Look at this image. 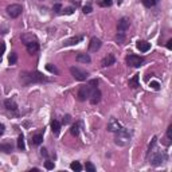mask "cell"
<instances>
[{
	"label": "cell",
	"instance_id": "28",
	"mask_svg": "<svg viewBox=\"0 0 172 172\" xmlns=\"http://www.w3.org/2000/svg\"><path fill=\"white\" fill-rule=\"evenodd\" d=\"M0 149L8 153V152L12 151V145H10V144H0Z\"/></svg>",
	"mask_w": 172,
	"mask_h": 172
},
{
	"label": "cell",
	"instance_id": "1",
	"mask_svg": "<svg viewBox=\"0 0 172 172\" xmlns=\"http://www.w3.org/2000/svg\"><path fill=\"white\" fill-rule=\"evenodd\" d=\"M20 81L23 85H31V84H41V82L48 81L46 77H43L39 71H24L20 74Z\"/></svg>",
	"mask_w": 172,
	"mask_h": 172
},
{
	"label": "cell",
	"instance_id": "21",
	"mask_svg": "<svg viewBox=\"0 0 172 172\" xmlns=\"http://www.w3.org/2000/svg\"><path fill=\"white\" fill-rule=\"evenodd\" d=\"M129 86L131 88H133V89H136V88H139V74H136V75H133V78L132 79H129Z\"/></svg>",
	"mask_w": 172,
	"mask_h": 172
},
{
	"label": "cell",
	"instance_id": "20",
	"mask_svg": "<svg viewBox=\"0 0 172 172\" xmlns=\"http://www.w3.org/2000/svg\"><path fill=\"white\" fill-rule=\"evenodd\" d=\"M81 41H82V36H74V38H71V39H67V41H65L63 45H65V46L77 45V43H79Z\"/></svg>",
	"mask_w": 172,
	"mask_h": 172
},
{
	"label": "cell",
	"instance_id": "3",
	"mask_svg": "<svg viewBox=\"0 0 172 172\" xmlns=\"http://www.w3.org/2000/svg\"><path fill=\"white\" fill-rule=\"evenodd\" d=\"M91 90H93V88H91L90 85L81 86L78 90V100L79 101H86V100H89V97H90V94H91Z\"/></svg>",
	"mask_w": 172,
	"mask_h": 172
},
{
	"label": "cell",
	"instance_id": "17",
	"mask_svg": "<svg viewBox=\"0 0 172 172\" xmlns=\"http://www.w3.org/2000/svg\"><path fill=\"white\" fill-rule=\"evenodd\" d=\"M43 143V134L42 133H36L32 136V139H31V144L34 145H41Z\"/></svg>",
	"mask_w": 172,
	"mask_h": 172
},
{
	"label": "cell",
	"instance_id": "33",
	"mask_svg": "<svg viewBox=\"0 0 172 172\" xmlns=\"http://www.w3.org/2000/svg\"><path fill=\"white\" fill-rule=\"evenodd\" d=\"M4 51H5V43L0 42V58H2V55L4 54Z\"/></svg>",
	"mask_w": 172,
	"mask_h": 172
},
{
	"label": "cell",
	"instance_id": "23",
	"mask_svg": "<svg viewBox=\"0 0 172 172\" xmlns=\"http://www.w3.org/2000/svg\"><path fill=\"white\" fill-rule=\"evenodd\" d=\"M18 148H19V149H22V151H24V148H26V145H24V136H23V134H20V136L18 137Z\"/></svg>",
	"mask_w": 172,
	"mask_h": 172
},
{
	"label": "cell",
	"instance_id": "8",
	"mask_svg": "<svg viewBox=\"0 0 172 172\" xmlns=\"http://www.w3.org/2000/svg\"><path fill=\"white\" fill-rule=\"evenodd\" d=\"M89 100H90V104L91 105H97L100 101H101V91H100L97 88L93 89V90H91L90 97H89Z\"/></svg>",
	"mask_w": 172,
	"mask_h": 172
},
{
	"label": "cell",
	"instance_id": "9",
	"mask_svg": "<svg viewBox=\"0 0 172 172\" xmlns=\"http://www.w3.org/2000/svg\"><path fill=\"white\" fill-rule=\"evenodd\" d=\"M101 41H100L98 38H91L90 39V43H89V51H91V53H96V51H98L100 48H101Z\"/></svg>",
	"mask_w": 172,
	"mask_h": 172
},
{
	"label": "cell",
	"instance_id": "31",
	"mask_svg": "<svg viewBox=\"0 0 172 172\" xmlns=\"http://www.w3.org/2000/svg\"><path fill=\"white\" fill-rule=\"evenodd\" d=\"M124 36H125V34L118 32V34H117V36H116V39L118 41V43H122V42H124Z\"/></svg>",
	"mask_w": 172,
	"mask_h": 172
},
{
	"label": "cell",
	"instance_id": "30",
	"mask_svg": "<svg viewBox=\"0 0 172 172\" xmlns=\"http://www.w3.org/2000/svg\"><path fill=\"white\" fill-rule=\"evenodd\" d=\"M156 143H157V137H153V139H152V143L149 144V148H148V153H151V151L153 149V147H155Z\"/></svg>",
	"mask_w": 172,
	"mask_h": 172
},
{
	"label": "cell",
	"instance_id": "43",
	"mask_svg": "<svg viewBox=\"0 0 172 172\" xmlns=\"http://www.w3.org/2000/svg\"><path fill=\"white\" fill-rule=\"evenodd\" d=\"M59 8H61V4H57V5H55V7H54V10H55V11H58V10H59Z\"/></svg>",
	"mask_w": 172,
	"mask_h": 172
},
{
	"label": "cell",
	"instance_id": "7",
	"mask_svg": "<svg viewBox=\"0 0 172 172\" xmlns=\"http://www.w3.org/2000/svg\"><path fill=\"white\" fill-rule=\"evenodd\" d=\"M167 160V153L165 152H157L153 157H152V164L153 165H160Z\"/></svg>",
	"mask_w": 172,
	"mask_h": 172
},
{
	"label": "cell",
	"instance_id": "25",
	"mask_svg": "<svg viewBox=\"0 0 172 172\" xmlns=\"http://www.w3.org/2000/svg\"><path fill=\"white\" fill-rule=\"evenodd\" d=\"M46 69H47L50 73H53V74H55V75H58L59 74V71H58V69L55 67V66H53L51 63H48V65H46Z\"/></svg>",
	"mask_w": 172,
	"mask_h": 172
},
{
	"label": "cell",
	"instance_id": "32",
	"mask_svg": "<svg viewBox=\"0 0 172 172\" xmlns=\"http://www.w3.org/2000/svg\"><path fill=\"white\" fill-rule=\"evenodd\" d=\"M45 167H46V170H54V163L53 161H46Z\"/></svg>",
	"mask_w": 172,
	"mask_h": 172
},
{
	"label": "cell",
	"instance_id": "41",
	"mask_svg": "<svg viewBox=\"0 0 172 172\" xmlns=\"http://www.w3.org/2000/svg\"><path fill=\"white\" fill-rule=\"evenodd\" d=\"M41 153H42V156H47V149L43 148V149H41Z\"/></svg>",
	"mask_w": 172,
	"mask_h": 172
},
{
	"label": "cell",
	"instance_id": "19",
	"mask_svg": "<svg viewBox=\"0 0 172 172\" xmlns=\"http://www.w3.org/2000/svg\"><path fill=\"white\" fill-rule=\"evenodd\" d=\"M22 41L27 45V43H30V42H35L36 36L32 35V34H24V35H22Z\"/></svg>",
	"mask_w": 172,
	"mask_h": 172
},
{
	"label": "cell",
	"instance_id": "27",
	"mask_svg": "<svg viewBox=\"0 0 172 172\" xmlns=\"http://www.w3.org/2000/svg\"><path fill=\"white\" fill-rule=\"evenodd\" d=\"M70 168H71L73 171H81V170H82V165L79 164L78 161H74V163H71Z\"/></svg>",
	"mask_w": 172,
	"mask_h": 172
},
{
	"label": "cell",
	"instance_id": "5",
	"mask_svg": "<svg viewBox=\"0 0 172 172\" xmlns=\"http://www.w3.org/2000/svg\"><path fill=\"white\" fill-rule=\"evenodd\" d=\"M70 73H71V75L75 79H78V81H85L89 75L88 71L81 70V69H78V67H70Z\"/></svg>",
	"mask_w": 172,
	"mask_h": 172
},
{
	"label": "cell",
	"instance_id": "15",
	"mask_svg": "<svg viewBox=\"0 0 172 172\" xmlns=\"http://www.w3.org/2000/svg\"><path fill=\"white\" fill-rule=\"evenodd\" d=\"M137 48H139L141 53H147V51L151 48V43H148L145 41H139L137 42Z\"/></svg>",
	"mask_w": 172,
	"mask_h": 172
},
{
	"label": "cell",
	"instance_id": "40",
	"mask_svg": "<svg viewBox=\"0 0 172 172\" xmlns=\"http://www.w3.org/2000/svg\"><path fill=\"white\" fill-rule=\"evenodd\" d=\"M4 131H5V127L3 124H0V136H3V133H4Z\"/></svg>",
	"mask_w": 172,
	"mask_h": 172
},
{
	"label": "cell",
	"instance_id": "42",
	"mask_svg": "<svg viewBox=\"0 0 172 172\" xmlns=\"http://www.w3.org/2000/svg\"><path fill=\"white\" fill-rule=\"evenodd\" d=\"M167 48H168V50H171V48H172V41L167 42Z\"/></svg>",
	"mask_w": 172,
	"mask_h": 172
},
{
	"label": "cell",
	"instance_id": "18",
	"mask_svg": "<svg viewBox=\"0 0 172 172\" xmlns=\"http://www.w3.org/2000/svg\"><path fill=\"white\" fill-rule=\"evenodd\" d=\"M77 62L89 63V62H90V57H89V54H78V55H77Z\"/></svg>",
	"mask_w": 172,
	"mask_h": 172
},
{
	"label": "cell",
	"instance_id": "4",
	"mask_svg": "<svg viewBox=\"0 0 172 172\" xmlns=\"http://www.w3.org/2000/svg\"><path fill=\"white\" fill-rule=\"evenodd\" d=\"M23 12V8L20 4H11L7 7V14L11 16V18H18L20 16Z\"/></svg>",
	"mask_w": 172,
	"mask_h": 172
},
{
	"label": "cell",
	"instance_id": "29",
	"mask_svg": "<svg viewBox=\"0 0 172 172\" xmlns=\"http://www.w3.org/2000/svg\"><path fill=\"white\" fill-rule=\"evenodd\" d=\"M85 168H86V171H89V172H96V167H94V165L91 164L90 161H88V163H86Z\"/></svg>",
	"mask_w": 172,
	"mask_h": 172
},
{
	"label": "cell",
	"instance_id": "39",
	"mask_svg": "<svg viewBox=\"0 0 172 172\" xmlns=\"http://www.w3.org/2000/svg\"><path fill=\"white\" fill-rule=\"evenodd\" d=\"M73 11H74V10L70 7V8H66V10L63 11V12H65V14H67V15H70V14H73Z\"/></svg>",
	"mask_w": 172,
	"mask_h": 172
},
{
	"label": "cell",
	"instance_id": "12",
	"mask_svg": "<svg viewBox=\"0 0 172 172\" xmlns=\"http://www.w3.org/2000/svg\"><path fill=\"white\" fill-rule=\"evenodd\" d=\"M114 62H116V58H114V55H112V54H108V55L105 57L104 59H102L101 65H102V67H108V66L114 65Z\"/></svg>",
	"mask_w": 172,
	"mask_h": 172
},
{
	"label": "cell",
	"instance_id": "22",
	"mask_svg": "<svg viewBox=\"0 0 172 172\" xmlns=\"http://www.w3.org/2000/svg\"><path fill=\"white\" fill-rule=\"evenodd\" d=\"M79 128H81V122H75L70 129L71 134H73V136H78L79 134Z\"/></svg>",
	"mask_w": 172,
	"mask_h": 172
},
{
	"label": "cell",
	"instance_id": "13",
	"mask_svg": "<svg viewBox=\"0 0 172 172\" xmlns=\"http://www.w3.org/2000/svg\"><path fill=\"white\" fill-rule=\"evenodd\" d=\"M108 129L110 132H118L120 129H121V125H120V122L117 121V120L112 118L110 122H109V125H108Z\"/></svg>",
	"mask_w": 172,
	"mask_h": 172
},
{
	"label": "cell",
	"instance_id": "26",
	"mask_svg": "<svg viewBox=\"0 0 172 172\" xmlns=\"http://www.w3.org/2000/svg\"><path fill=\"white\" fill-rule=\"evenodd\" d=\"M157 2H159V0H143V4H144L145 7L149 8V7H153Z\"/></svg>",
	"mask_w": 172,
	"mask_h": 172
},
{
	"label": "cell",
	"instance_id": "16",
	"mask_svg": "<svg viewBox=\"0 0 172 172\" xmlns=\"http://www.w3.org/2000/svg\"><path fill=\"white\" fill-rule=\"evenodd\" d=\"M51 131H53V133L55 136H58L59 132H61V122L57 121V120H53L51 121Z\"/></svg>",
	"mask_w": 172,
	"mask_h": 172
},
{
	"label": "cell",
	"instance_id": "6",
	"mask_svg": "<svg viewBox=\"0 0 172 172\" xmlns=\"http://www.w3.org/2000/svg\"><path fill=\"white\" fill-rule=\"evenodd\" d=\"M127 63L132 67H140L143 63H144V58L139 55H129L127 58Z\"/></svg>",
	"mask_w": 172,
	"mask_h": 172
},
{
	"label": "cell",
	"instance_id": "38",
	"mask_svg": "<svg viewBox=\"0 0 172 172\" xmlns=\"http://www.w3.org/2000/svg\"><path fill=\"white\" fill-rule=\"evenodd\" d=\"M69 122H70V116L66 114V116L63 117V124H69Z\"/></svg>",
	"mask_w": 172,
	"mask_h": 172
},
{
	"label": "cell",
	"instance_id": "11",
	"mask_svg": "<svg viewBox=\"0 0 172 172\" xmlns=\"http://www.w3.org/2000/svg\"><path fill=\"white\" fill-rule=\"evenodd\" d=\"M4 105L7 108V110L12 112V113H18V105H16V102L14 100H5Z\"/></svg>",
	"mask_w": 172,
	"mask_h": 172
},
{
	"label": "cell",
	"instance_id": "2",
	"mask_svg": "<svg viewBox=\"0 0 172 172\" xmlns=\"http://www.w3.org/2000/svg\"><path fill=\"white\" fill-rule=\"evenodd\" d=\"M116 133H117L116 144H118V145H127V144H129V141H131V134H129V132L127 131V129L121 128L118 132H116Z\"/></svg>",
	"mask_w": 172,
	"mask_h": 172
},
{
	"label": "cell",
	"instance_id": "37",
	"mask_svg": "<svg viewBox=\"0 0 172 172\" xmlns=\"http://www.w3.org/2000/svg\"><path fill=\"white\" fill-rule=\"evenodd\" d=\"M90 12H91V7H89V5L84 7V14H90Z\"/></svg>",
	"mask_w": 172,
	"mask_h": 172
},
{
	"label": "cell",
	"instance_id": "14",
	"mask_svg": "<svg viewBox=\"0 0 172 172\" xmlns=\"http://www.w3.org/2000/svg\"><path fill=\"white\" fill-rule=\"evenodd\" d=\"M27 51L30 54H35L36 51L39 50V43H38V41H35V42H30V43H27Z\"/></svg>",
	"mask_w": 172,
	"mask_h": 172
},
{
	"label": "cell",
	"instance_id": "34",
	"mask_svg": "<svg viewBox=\"0 0 172 172\" xmlns=\"http://www.w3.org/2000/svg\"><path fill=\"white\" fill-rule=\"evenodd\" d=\"M167 139L168 140H171L172 139V125H170L167 129Z\"/></svg>",
	"mask_w": 172,
	"mask_h": 172
},
{
	"label": "cell",
	"instance_id": "24",
	"mask_svg": "<svg viewBox=\"0 0 172 172\" xmlns=\"http://www.w3.org/2000/svg\"><path fill=\"white\" fill-rule=\"evenodd\" d=\"M16 61H18V54H16V53H11V55L8 57V62H10V65H15Z\"/></svg>",
	"mask_w": 172,
	"mask_h": 172
},
{
	"label": "cell",
	"instance_id": "35",
	"mask_svg": "<svg viewBox=\"0 0 172 172\" xmlns=\"http://www.w3.org/2000/svg\"><path fill=\"white\" fill-rule=\"evenodd\" d=\"M151 88L152 89H155V90H159L160 89V85H159V82H151Z\"/></svg>",
	"mask_w": 172,
	"mask_h": 172
},
{
	"label": "cell",
	"instance_id": "36",
	"mask_svg": "<svg viewBox=\"0 0 172 172\" xmlns=\"http://www.w3.org/2000/svg\"><path fill=\"white\" fill-rule=\"evenodd\" d=\"M112 3H113V0H104V2L101 3V5H104V7H109V5H112Z\"/></svg>",
	"mask_w": 172,
	"mask_h": 172
},
{
	"label": "cell",
	"instance_id": "10",
	"mask_svg": "<svg viewBox=\"0 0 172 172\" xmlns=\"http://www.w3.org/2000/svg\"><path fill=\"white\" fill-rule=\"evenodd\" d=\"M129 26H131V22H129L128 18H121L118 22V26H117V30H118V32H122L125 34V31L129 28Z\"/></svg>",
	"mask_w": 172,
	"mask_h": 172
}]
</instances>
